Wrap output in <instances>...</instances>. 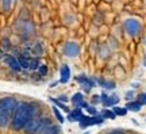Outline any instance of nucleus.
<instances>
[{
  "label": "nucleus",
  "instance_id": "obj_24",
  "mask_svg": "<svg viewBox=\"0 0 146 134\" xmlns=\"http://www.w3.org/2000/svg\"><path fill=\"white\" fill-rule=\"evenodd\" d=\"M138 102L143 106V104H146V92L145 93H141L139 96H138Z\"/></svg>",
  "mask_w": 146,
  "mask_h": 134
},
{
  "label": "nucleus",
  "instance_id": "obj_18",
  "mask_svg": "<svg viewBox=\"0 0 146 134\" xmlns=\"http://www.w3.org/2000/svg\"><path fill=\"white\" fill-rule=\"evenodd\" d=\"M18 62H19V65L22 68H30V60L26 56H21L18 58Z\"/></svg>",
  "mask_w": 146,
  "mask_h": 134
},
{
  "label": "nucleus",
  "instance_id": "obj_21",
  "mask_svg": "<svg viewBox=\"0 0 146 134\" xmlns=\"http://www.w3.org/2000/svg\"><path fill=\"white\" fill-rule=\"evenodd\" d=\"M38 68H39V61H38V58H33V60H30V69L35 71V69H38Z\"/></svg>",
  "mask_w": 146,
  "mask_h": 134
},
{
  "label": "nucleus",
  "instance_id": "obj_13",
  "mask_svg": "<svg viewBox=\"0 0 146 134\" xmlns=\"http://www.w3.org/2000/svg\"><path fill=\"white\" fill-rule=\"evenodd\" d=\"M118 103H119V96L118 95H111V96L107 98V100L103 104H104L106 107H111V106H115V104H118Z\"/></svg>",
  "mask_w": 146,
  "mask_h": 134
},
{
  "label": "nucleus",
  "instance_id": "obj_27",
  "mask_svg": "<svg viewBox=\"0 0 146 134\" xmlns=\"http://www.w3.org/2000/svg\"><path fill=\"white\" fill-rule=\"evenodd\" d=\"M87 111H88L89 114H92V115H96V114H98L96 108H95V107H91V106H88V107H87Z\"/></svg>",
  "mask_w": 146,
  "mask_h": 134
},
{
  "label": "nucleus",
  "instance_id": "obj_26",
  "mask_svg": "<svg viewBox=\"0 0 146 134\" xmlns=\"http://www.w3.org/2000/svg\"><path fill=\"white\" fill-rule=\"evenodd\" d=\"M34 52H35V54H42V46L39 45V43H36L35 47H34Z\"/></svg>",
  "mask_w": 146,
  "mask_h": 134
},
{
  "label": "nucleus",
  "instance_id": "obj_1",
  "mask_svg": "<svg viewBox=\"0 0 146 134\" xmlns=\"http://www.w3.org/2000/svg\"><path fill=\"white\" fill-rule=\"evenodd\" d=\"M35 111L36 106L34 103H19L12 115V121H11L12 129L22 130L33 117H35Z\"/></svg>",
  "mask_w": 146,
  "mask_h": 134
},
{
  "label": "nucleus",
  "instance_id": "obj_2",
  "mask_svg": "<svg viewBox=\"0 0 146 134\" xmlns=\"http://www.w3.org/2000/svg\"><path fill=\"white\" fill-rule=\"evenodd\" d=\"M18 100L15 98H10V96H7V98H3L0 99V108L5 111V113L10 115L11 118H12V115L15 113L16 107H18Z\"/></svg>",
  "mask_w": 146,
  "mask_h": 134
},
{
  "label": "nucleus",
  "instance_id": "obj_15",
  "mask_svg": "<svg viewBox=\"0 0 146 134\" xmlns=\"http://www.w3.org/2000/svg\"><path fill=\"white\" fill-rule=\"evenodd\" d=\"M60 131H61V127L58 125H50L42 134H60Z\"/></svg>",
  "mask_w": 146,
  "mask_h": 134
},
{
  "label": "nucleus",
  "instance_id": "obj_16",
  "mask_svg": "<svg viewBox=\"0 0 146 134\" xmlns=\"http://www.w3.org/2000/svg\"><path fill=\"white\" fill-rule=\"evenodd\" d=\"M98 83L100 84V87L106 88V89H114L115 84L112 81H107V80H103V79H98Z\"/></svg>",
  "mask_w": 146,
  "mask_h": 134
},
{
  "label": "nucleus",
  "instance_id": "obj_23",
  "mask_svg": "<svg viewBox=\"0 0 146 134\" xmlns=\"http://www.w3.org/2000/svg\"><path fill=\"white\" fill-rule=\"evenodd\" d=\"M11 3H12V0H1V5H3V10H4V11H8V10H10Z\"/></svg>",
  "mask_w": 146,
  "mask_h": 134
},
{
  "label": "nucleus",
  "instance_id": "obj_17",
  "mask_svg": "<svg viewBox=\"0 0 146 134\" xmlns=\"http://www.w3.org/2000/svg\"><path fill=\"white\" fill-rule=\"evenodd\" d=\"M84 100V96H83V93H80V92H77V93H74L72 96V103L77 107L78 106V103H81Z\"/></svg>",
  "mask_w": 146,
  "mask_h": 134
},
{
  "label": "nucleus",
  "instance_id": "obj_32",
  "mask_svg": "<svg viewBox=\"0 0 146 134\" xmlns=\"http://www.w3.org/2000/svg\"><path fill=\"white\" fill-rule=\"evenodd\" d=\"M108 134H123L122 131H111V133H108Z\"/></svg>",
  "mask_w": 146,
  "mask_h": 134
},
{
  "label": "nucleus",
  "instance_id": "obj_6",
  "mask_svg": "<svg viewBox=\"0 0 146 134\" xmlns=\"http://www.w3.org/2000/svg\"><path fill=\"white\" fill-rule=\"evenodd\" d=\"M39 122H41V118H39V117H33L26 123V126L23 127V129H25V133L26 134H36V129H38Z\"/></svg>",
  "mask_w": 146,
  "mask_h": 134
},
{
  "label": "nucleus",
  "instance_id": "obj_14",
  "mask_svg": "<svg viewBox=\"0 0 146 134\" xmlns=\"http://www.w3.org/2000/svg\"><path fill=\"white\" fill-rule=\"evenodd\" d=\"M10 115L5 113V111H3L1 108H0V126L1 127H5L7 125H8V121H10Z\"/></svg>",
  "mask_w": 146,
  "mask_h": 134
},
{
  "label": "nucleus",
  "instance_id": "obj_11",
  "mask_svg": "<svg viewBox=\"0 0 146 134\" xmlns=\"http://www.w3.org/2000/svg\"><path fill=\"white\" fill-rule=\"evenodd\" d=\"M81 117H83V113L80 111V108H76V110H73L72 113H69L68 121H70V122H78Z\"/></svg>",
  "mask_w": 146,
  "mask_h": 134
},
{
  "label": "nucleus",
  "instance_id": "obj_34",
  "mask_svg": "<svg viewBox=\"0 0 146 134\" xmlns=\"http://www.w3.org/2000/svg\"><path fill=\"white\" fill-rule=\"evenodd\" d=\"M145 65H146V61H145Z\"/></svg>",
  "mask_w": 146,
  "mask_h": 134
},
{
  "label": "nucleus",
  "instance_id": "obj_8",
  "mask_svg": "<svg viewBox=\"0 0 146 134\" xmlns=\"http://www.w3.org/2000/svg\"><path fill=\"white\" fill-rule=\"evenodd\" d=\"M76 80L81 84V87L84 85L87 91H89L92 87H95V81H94V80H92V79H89V77H87V76H84V75H83V76H77V79H76Z\"/></svg>",
  "mask_w": 146,
  "mask_h": 134
},
{
  "label": "nucleus",
  "instance_id": "obj_22",
  "mask_svg": "<svg viewBox=\"0 0 146 134\" xmlns=\"http://www.w3.org/2000/svg\"><path fill=\"white\" fill-rule=\"evenodd\" d=\"M103 117L110 118V119H115V118H116L115 113H114V111H111V110H104V111H103Z\"/></svg>",
  "mask_w": 146,
  "mask_h": 134
},
{
  "label": "nucleus",
  "instance_id": "obj_7",
  "mask_svg": "<svg viewBox=\"0 0 146 134\" xmlns=\"http://www.w3.org/2000/svg\"><path fill=\"white\" fill-rule=\"evenodd\" d=\"M3 60H4V62L8 65V67L12 69V71H15V72H19L22 69V67L19 65V62H18V60H16L14 56H10V54H5L4 57H3Z\"/></svg>",
  "mask_w": 146,
  "mask_h": 134
},
{
  "label": "nucleus",
  "instance_id": "obj_28",
  "mask_svg": "<svg viewBox=\"0 0 146 134\" xmlns=\"http://www.w3.org/2000/svg\"><path fill=\"white\" fill-rule=\"evenodd\" d=\"M38 69H39V73H41L42 76H45V75L47 73V68L45 67V65H43V67H39Z\"/></svg>",
  "mask_w": 146,
  "mask_h": 134
},
{
  "label": "nucleus",
  "instance_id": "obj_33",
  "mask_svg": "<svg viewBox=\"0 0 146 134\" xmlns=\"http://www.w3.org/2000/svg\"><path fill=\"white\" fill-rule=\"evenodd\" d=\"M84 134H88V133H84Z\"/></svg>",
  "mask_w": 146,
  "mask_h": 134
},
{
  "label": "nucleus",
  "instance_id": "obj_29",
  "mask_svg": "<svg viewBox=\"0 0 146 134\" xmlns=\"http://www.w3.org/2000/svg\"><path fill=\"white\" fill-rule=\"evenodd\" d=\"M1 46L4 47V49H8V47H10V41H8V39H3V43H1Z\"/></svg>",
  "mask_w": 146,
  "mask_h": 134
},
{
  "label": "nucleus",
  "instance_id": "obj_31",
  "mask_svg": "<svg viewBox=\"0 0 146 134\" xmlns=\"http://www.w3.org/2000/svg\"><path fill=\"white\" fill-rule=\"evenodd\" d=\"M126 99H127V100L133 99V92H127V95H126Z\"/></svg>",
  "mask_w": 146,
  "mask_h": 134
},
{
  "label": "nucleus",
  "instance_id": "obj_9",
  "mask_svg": "<svg viewBox=\"0 0 146 134\" xmlns=\"http://www.w3.org/2000/svg\"><path fill=\"white\" fill-rule=\"evenodd\" d=\"M60 75H61L60 81L61 83H68L69 77H70V69H69L68 65H62V67H61V69H60Z\"/></svg>",
  "mask_w": 146,
  "mask_h": 134
},
{
  "label": "nucleus",
  "instance_id": "obj_4",
  "mask_svg": "<svg viewBox=\"0 0 146 134\" xmlns=\"http://www.w3.org/2000/svg\"><path fill=\"white\" fill-rule=\"evenodd\" d=\"M102 121H103L102 117H88V115H83V117L80 118V121H78V123H80V127H81V129H85V127H88L91 125L102 123Z\"/></svg>",
  "mask_w": 146,
  "mask_h": 134
},
{
  "label": "nucleus",
  "instance_id": "obj_30",
  "mask_svg": "<svg viewBox=\"0 0 146 134\" xmlns=\"http://www.w3.org/2000/svg\"><path fill=\"white\" fill-rule=\"evenodd\" d=\"M88 107V103H87V102H81V103H78V106H77V108H87Z\"/></svg>",
  "mask_w": 146,
  "mask_h": 134
},
{
  "label": "nucleus",
  "instance_id": "obj_3",
  "mask_svg": "<svg viewBox=\"0 0 146 134\" xmlns=\"http://www.w3.org/2000/svg\"><path fill=\"white\" fill-rule=\"evenodd\" d=\"M125 29L130 37H135V35H138L139 31H141V25H139V22L135 21V19H127V21L125 22Z\"/></svg>",
  "mask_w": 146,
  "mask_h": 134
},
{
  "label": "nucleus",
  "instance_id": "obj_19",
  "mask_svg": "<svg viewBox=\"0 0 146 134\" xmlns=\"http://www.w3.org/2000/svg\"><path fill=\"white\" fill-rule=\"evenodd\" d=\"M112 111L115 113V115H119V117H125L127 114V108L126 107H114Z\"/></svg>",
  "mask_w": 146,
  "mask_h": 134
},
{
  "label": "nucleus",
  "instance_id": "obj_10",
  "mask_svg": "<svg viewBox=\"0 0 146 134\" xmlns=\"http://www.w3.org/2000/svg\"><path fill=\"white\" fill-rule=\"evenodd\" d=\"M50 125H52V122H50L47 118H41V122H39L38 129H36V134H42L47 127H49V126H50Z\"/></svg>",
  "mask_w": 146,
  "mask_h": 134
},
{
  "label": "nucleus",
  "instance_id": "obj_25",
  "mask_svg": "<svg viewBox=\"0 0 146 134\" xmlns=\"http://www.w3.org/2000/svg\"><path fill=\"white\" fill-rule=\"evenodd\" d=\"M52 100H53V102H54L56 104H57V106H60L61 108H64V110H68V107H66V106H65L64 103H61L60 100H57V99H52Z\"/></svg>",
  "mask_w": 146,
  "mask_h": 134
},
{
  "label": "nucleus",
  "instance_id": "obj_20",
  "mask_svg": "<svg viewBox=\"0 0 146 134\" xmlns=\"http://www.w3.org/2000/svg\"><path fill=\"white\" fill-rule=\"evenodd\" d=\"M53 113H54V115H56V118L58 119V122H61V123H62L64 121H65V118L62 117V114L58 111V108H57V107H53Z\"/></svg>",
  "mask_w": 146,
  "mask_h": 134
},
{
  "label": "nucleus",
  "instance_id": "obj_12",
  "mask_svg": "<svg viewBox=\"0 0 146 134\" xmlns=\"http://www.w3.org/2000/svg\"><path fill=\"white\" fill-rule=\"evenodd\" d=\"M126 108H127V111L138 113V111L142 108V104L139 103V102H129V103L126 104Z\"/></svg>",
  "mask_w": 146,
  "mask_h": 134
},
{
  "label": "nucleus",
  "instance_id": "obj_5",
  "mask_svg": "<svg viewBox=\"0 0 146 134\" xmlns=\"http://www.w3.org/2000/svg\"><path fill=\"white\" fill-rule=\"evenodd\" d=\"M64 53L68 57H76L80 53V46L76 42H66L64 46Z\"/></svg>",
  "mask_w": 146,
  "mask_h": 134
}]
</instances>
